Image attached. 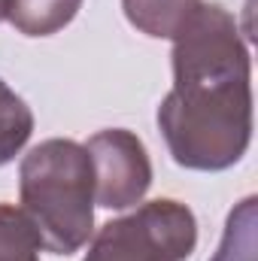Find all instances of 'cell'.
<instances>
[{"label": "cell", "instance_id": "1", "mask_svg": "<svg viewBox=\"0 0 258 261\" xmlns=\"http://www.w3.org/2000/svg\"><path fill=\"white\" fill-rule=\"evenodd\" d=\"M173 88L158 107V128L179 167L228 170L252 140L249 49L234 15L200 3L173 37Z\"/></svg>", "mask_w": 258, "mask_h": 261}, {"label": "cell", "instance_id": "2", "mask_svg": "<svg viewBox=\"0 0 258 261\" xmlns=\"http://www.w3.org/2000/svg\"><path fill=\"white\" fill-rule=\"evenodd\" d=\"M21 210L52 255H73L91 237L94 173L85 146L46 140L34 146L18 167Z\"/></svg>", "mask_w": 258, "mask_h": 261}, {"label": "cell", "instance_id": "3", "mask_svg": "<svg viewBox=\"0 0 258 261\" xmlns=\"http://www.w3.org/2000/svg\"><path fill=\"white\" fill-rule=\"evenodd\" d=\"M194 246V213L179 200L161 197L107 222L91 240L85 261H186Z\"/></svg>", "mask_w": 258, "mask_h": 261}, {"label": "cell", "instance_id": "4", "mask_svg": "<svg viewBox=\"0 0 258 261\" xmlns=\"http://www.w3.org/2000/svg\"><path fill=\"white\" fill-rule=\"evenodd\" d=\"M85 152L94 173V203L128 210L143 200L152 186V164L137 134L125 128L97 130L85 143Z\"/></svg>", "mask_w": 258, "mask_h": 261}, {"label": "cell", "instance_id": "5", "mask_svg": "<svg viewBox=\"0 0 258 261\" xmlns=\"http://www.w3.org/2000/svg\"><path fill=\"white\" fill-rule=\"evenodd\" d=\"M200 0H122L128 21L155 40H173Z\"/></svg>", "mask_w": 258, "mask_h": 261}, {"label": "cell", "instance_id": "6", "mask_svg": "<svg viewBox=\"0 0 258 261\" xmlns=\"http://www.w3.org/2000/svg\"><path fill=\"white\" fill-rule=\"evenodd\" d=\"M82 0H9L6 18L24 37H49L73 21Z\"/></svg>", "mask_w": 258, "mask_h": 261}, {"label": "cell", "instance_id": "7", "mask_svg": "<svg viewBox=\"0 0 258 261\" xmlns=\"http://www.w3.org/2000/svg\"><path fill=\"white\" fill-rule=\"evenodd\" d=\"M34 130V113L31 107L0 79V167L9 164Z\"/></svg>", "mask_w": 258, "mask_h": 261}, {"label": "cell", "instance_id": "8", "mask_svg": "<svg viewBox=\"0 0 258 261\" xmlns=\"http://www.w3.org/2000/svg\"><path fill=\"white\" fill-rule=\"evenodd\" d=\"M40 234L21 206L0 203V261H40Z\"/></svg>", "mask_w": 258, "mask_h": 261}, {"label": "cell", "instance_id": "9", "mask_svg": "<svg viewBox=\"0 0 258 261\" xmlns=\"http://www.w3.org/2000/svg\"><path fill=\"white\" fill-rule=\"evenodd\" d=\"M255 197H246L231 216H228V228H225V240L216 252L213 261H255Z\"/></svg>", "mask_w": 258, "mask_h": 261}, {"label": "cell", "instance_id": "10", "mask_svg": "<svg viewBox=\"0 0 258 261\" xmlns=\"http://www.w3.org/2000/svg\"><path fill=\"white\" fill-rule=\"evenodd\" d=\"M6 12H9V0H0V21L6 18Z\"/></svg>", "mask_w": 258, "mask_h": 261}]
</instances>
